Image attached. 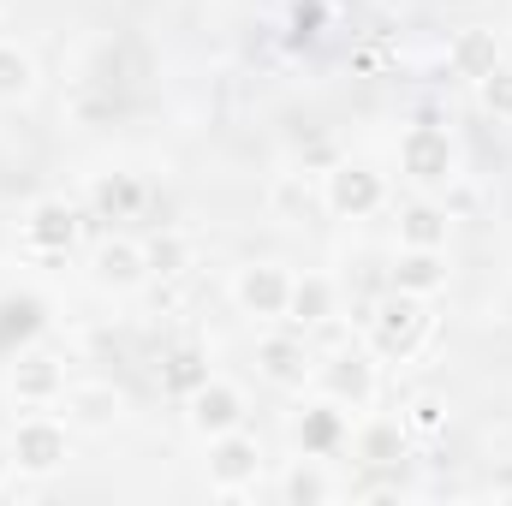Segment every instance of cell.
Returning <instances> with one entry per match:
<instances>
[{
    "label": "cell",
    "instance_id": "cell-1",
    "mask_svg": "<svg viewBox=\"0 0 512 506\" xmlns=\"http://www.w3.org/2000/svg\"><path fill=\"white\" fill-rule=\"evenodd\" d=\"M399 173L423 197L447 191L459 179V143H453V131L435 126V120H411V126L399 131Z\"/></svg>",
    "mask_w": 512,
    "mask_h": 506
},
{
    "label": "cell",
    "instance_id": "cell-2",
    "mask_svg": "<svg viewBox=\"0 0 512 506\" xmlns=\"http://www.w3.org/2000/svg\"><path fill=\"white\" fill-rule=\"evenodd\" d=\"M435 316H429V298H411V292H387L382 304L370 310V352L387 364H405L423 352Z\"/></svg>",
    "mask_w": 512,
    "mask_h": 506
},
{
    "label": "cell",
    "instance_id": "cell-3",
    "mask_svg": "<svg viewBox=\"0 0 512 506\" xmlns=\"http://www.w3.org/2000/svg\"><path fill=\"white\" fill-rule=\"evenodd\" d=\"M6 447H12V465L24 477H54L72 459V423L66 417H48V411H30V417L12 423Z\"/></svg>",
    "mask_w": 512,
    "mask_h": 506
},
{
    "label": "cell",
    "instance_id": "cell-4",
    "mask_svg": "<svg viewBox=\"0 0 512 506\" xmlns=\"http://www.w3.org/2000/svg\"><path fill=\"white\" fill-rule=\"evenodd\" d=\"M382 203H387V179L370 161H334L322 173V209L334 221H370Z\"/></svg>",
    "mask_w": 512,
    "mask_h": 506
},
{
    "label": "cell",
    "instance_id": "cell-5",
    "mask_svg": "<svg viewBox=\"0 0 512 506\" xmlns=\"http://www.w3.org/2000/svg\"><path fill=\"white\" fill-rule=\"evenodd\" d=\"M286 298H292V268L274 256H256L233 274V304L251 322H286Z\"/></svg>",
    "mask_w": 512,
    "mask_h": 506
},
{
    "label": "cell",
    "instance_id": "cell-6",
    "mask_svg": "<svg viewBox=\"0 0 512 506\" xmlns=\"http://www.w3.org/2000/svg\"><path fill=\"white\" fill-rule=\"evenodd\" d=\"M6 393H12V405H60V393H66V358L60 352H48V346H18L12 352V364H6Z\"/></svg>",
    "mask_w": 512,
    "mask_h": 506
},
{
    "label": "cell",
    "instance_id": "cell-7",
    "mask_svg": "<svg viewBox=\"0 0 512 506\" xmlns=\"http://www.w3.org/2000/svg\"><path fill=\"white\" fill-rule=\"evenodd\" d=\"M78 233H84V215L72 197H36L18 221V239L30 256H66L78 245Z\"/></svg>",
    "mask_w": 512,
    "mask_h": 506
},
{
    "label": "cell",
    "instance_id": "cell-8",
    "mask_svg": "<svg viewBox=\"0 0 512 506\" xmlns=\"http://www.w3.org/2000/svg\"><path fill=\"white\" fill-rule=\"evenodd\" d=\"M316 387L346 405V411H370L376 393H382V370H376V352H334L328 364H316Z\"/></svg>",
    "mask_w": 512,
    "mask_h": 506
},
{
    "label": "cell",
    "instance_id": "cell-9",
    "mask_svg": "<svg viewBox=\"0 0 512 506\" xmlns=\"http://www.w3.org/2000/svg\"><path fill=\"white\" fill-rule=\"evenodd\" d=\"M245 417H251L245 387H233V381H221V376H209L191 399H185V423H191V435H203V441L245 429Z\"/></svg>",
    "mask_w": 512,
    "mask_h": 506
},
{
    "label": "cell",
    "instance_id": "cell-10",
    "mask_svg": "<svg viewBox=\"0 0 512 506\" xmlns=\"http://www.w3.org/2000/svg\"><path fill=\"white\" fill-rule=\"evenodd\" d=\"M203 471H209V489H215V495H245L256 477H262V441H256L251 429L215 435Z\"/></svg>",
    "mask_w": 512,
    "mask_h": 506
},
{
    "label": "cell",
    "instance_id": "cell-11",
    "mask_svg": "<svg viewBox=\"0 0 512 506\" xmlns=\"http://www.w3.org/2000/svg\"><path fill=\"white\" fill-rule=\"evenodd\" d=\"M256 376L274 381V387H286V393L310 387V381H316V352H310V340H304V334H262V340H256Z\"/></svg>",
    "mask_w": 512,
    "mask_h": 506
},
{
    "label": "cell",
    "instance_id": "cell-12",
    "mask_svg": "<svg viewBox=\"0 0 512 506\" xmlns=\"http://www.w3.org/2000/svg\"><path fill=\"white\" fill-rule=\"evenodd\" d=\"M292 441H298V453H304V459H334V453L352 441L346 405H334L328 393H322V399H310V405L292 417Z\"/></svg>",
    "mask_w": 512,
    "mask_h": 506
},
{
    "label": "cell",
    "instance_id": "cell-13",
    "mask_svg": "<svg viewBox=\"0 0 512 506\" xmlns=\"http://www.w3.org/2000/svg\"><path fill=\"white\" fill-rule=\"evenodd\" d=\"M60 405H66V423L90 429V435H102V429H114L126 417V393L114 381H66Z\"/></svg>",
    "mask_w": 512,
    "mask_h": 506
},
{
    "label": "cell",
    "instance_id": "cell-14",
    "mask_svg": "<svg viewBox=\"0 0 512 506\" xmlns=\"http://www.w3.org/2000/svg\"><path fill=\"white\" fill-rule=\"evenodd\" d=\"M90 274H96V286H108V292H137V286L149 280V251H143V239H126V233L102 239V245L90 251Z\"/></svg>",
    "mask_w": 512,
    "mask_h": 506
},
{
    "label": "cell",
    "instance_id": "cell-15",
    "mask_svg": "<svg viewBox=\"0 0 512 506\" xmlns=\"http://www.w3.org/2000/svg\"><path fill=\"white\" fill-rule=\"evenodd\" d=\"M387 286H393V292H411V298L447 292V251H405V245H399L393 268H387Z\"/></svg>",
    "mask_w": 512,
    "mask_h": 506
},
{
    "label": "cell",
    "instance_id": "cell-16",
    "mask_svg": "<svg viewBox=\"0 0 512 506\" xmlns=\"http://www.w3.org/2000/svg\"><path fill=\"white\" fill-rule=\"evenodd\" d=\"M501 66V42H495V30H483V24H465L453 42H447V72L453 78H489Z\"/></svg>",
    "mask_w": 512,
    "mask_h": 506
},
{
    "label": "cell",
    "instance_id": "cell-17",
    "mask_svg": "<svg viewBox=\"0 0 512 506\" xmlns=\"http://www.w3.org/2000/svg\"><path fill=\"white\" fill-rule=\"evenodd\" d=\"M447 233H453V215L441 203L417 197V203L399 209V245L405 251H447Z\"/></svg>",
    "mask_w": 512,
    "mask_h": 506
},
{
    "label": "cell",
    "instance_id": "cell-18",
    "mask_svg": "<svg viewBox=\"0 0 512 506\" xmlns=\"http://www.w3.org/2000/svg\"><path fill=\"white\" fill-rule=\"evenodd\" d=\"M42 90V72H36V54L12 36H0V108H24L30 96Z\"/></svg>",
    "mask_w": 512,
    "mask_h": 506
},
{
    "label": "cell",
    "instance_id": "cell-19",
    "mask_svg": "<svg viewBox=\"0 0 512 506\" xmlns=\"http://www.w3.org/2000/svg\"><path fill=\"white\" fill-rule=\"evenodd\" d=\"M90 203H96L102 221H137L143 203H149V185H143L137 173H102V179L90 185Z\"/></svg>",
    "mask_w": 512,
    "mask_h": 506
},
{
    "label": "cell",
    "instance_id": "cell-20",
    "mask_svg": "<svg viewBox=\"0 0 512 506\" xmlns=\"http://www.w3.org/2000/svg\"><path fill=\"white\" fill-rule=\"evenodd\" d=\"M334 316V280L328 274H292V298H286V322L292 328H322Z\"/></svg>",
    "mask_w": 512,
    "mask_h": 506
},
{
    "label": "cell",
    "instance_id": "cell-21",
    "mask_svg": "<svg viewBox=\"0 0 512 506\" xmlns=\"http://www.w3.org/2000/svg\"><path fill=\"white\" fill-rule=\"evenodd\" d=\"M203 381H209V358H203V346H179V352H167V364H161V387H167L173 399H191Z\"/></svg>",
    "mask_w": 512,
    "mask_h": 506
},
{
    "label": "cell",
    "instance_id": "cell-22",
    "mask_svg": "<svg viewBox=\"0 0 512 506\" xmlns=\"http://www.w3.org/2000/svg\"><path fill=\"white\" fill-rule=\"evenodd\" d=\"M36 334H42V298H6V304H0V346L18 352V346L36 340Z\"/></svg>",
    "mask_w": 512,
    "mask_h": 506
},
{
    "label": "cell",
    "instance_id": "cell-23",
    "mask_svg": "<svg viewBox=\"0 0 512 506\" xmlns=\"http://www.w3.org/2000/svg\"><path fill=\"white\" fill-rule=\"evenodd\" d=\"M399 447H405V423H364L358 435H352V453L364 459V465H393L399 459Z\"/></svg>",
    "mask_w": 512,
    "mask_h": 506
},
{
    "label": "cell",
    "instance_id": "cell-24",
    "mask_svg": "<svg viewBox=\"0 0 512 506\" xmlns=\"http://www.w3.org/2000/svg\"><path fill=\"white\" fill-rule=\"evenodd\" d=\"M280 495H286L292 506H316V501H334L340 489H334V477H322V471H316V459H304V465H292V471H286Z\"/></svg>",
    "mask_w": 512,
    "mask_h": 506
},
{
    "label": "cell",
    "instance_id": "cell-25",
    "mask_svg": "<svg viewBox=\"0 0 512 506\" xmlns=\"http://www.w3.org/2000/svg\"><path fill=\"white\" fill-rule=\"evenodd\" d=\"M322 30H328V0H292L286 42L292 48H310V42H322Z\"/></svg>",
    "mask_w": 512,
    "mask_h": 506
},
{
    "label": "cell",
    "instance_id": "cell-26",
    "mask_svg": "<svg viewBox=\"0 0 512 506\" xmlns=\"http://www.w3.org/2000/svg\"><path fill=\"white\" fill-rule=\"evenodd\" d=\"M405 435H441L447 429V399H435V393H417L411 405H405Z\"/></svg>",
    "mask_w": 512,
    "mask_h": 506
},
{
    "label": "cell",
    "instance_id": "cell-27",
    "mask_svg": "<svg viewBox=\"0 0 512 506\" xmlns=\"http://www.w3.org/2000/svg\"><path fill=\"white\" fill-rule=\"evenodd\" d=\"M477 102H483V114L512 120V66H507V60H501L489 78H477Z\"/></svg>",
    "mask_w": 512,
    "mask_h": 506
},
{
    "label": "cell",
    "instance_id": "cell-28",
    "mask_svg": "<svg viewBox=\"0 0 512 506\" xmlns=\"http://www.w3.org/2000/svg\"><path fill=\"white\" fill-rule=\"evenodd\" d=\"M143 251H149V274H185V262H191V245H185L179 233H161V239H149Z\"/></svg>",
    "mask_w": 512,
    "mask_h": 506
},
{
    "label": "cell",
    "instance_id": "cell-29",
    "mask_svg": "<svg viewBox=\"0 0 512 506\" xmlns=\"http://www.w3.org/2000/svg\"><path fill=\"white\" fill-rule=\"evenodd\" d=\"M12 471H18V465H12V447L0 441V489H6V477H12Z\"/></svg>",
    "mask_w": 512,
    "mask_h": 506
},
{
    "label": "cell",
    "instance_id": "cell-30",
    "mask_svg": "<svg viewBox=\"0 0 512 506\" xmlns=\"http://www.w3.org/2000/svg\"><path fill=\"white\" fill-rule=\"evenodd\" d=\"M0 12H6V0H0Z\"/></svg>",
    "mask_w": 512,
    "mask_h": 506
}]
</instances>
